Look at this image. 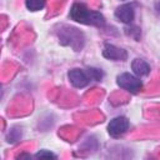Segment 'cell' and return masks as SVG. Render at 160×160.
<instances>
[{
	"label": "cell",
	"instance_id": "7",
	"mask_svg": "<svg viewBox=\"0 0 160 160\" xmlns=\"http://www.w3.org/2000/svg\"><path fill=\"white\" fill-rule=\"evenodd\" d=\"M131 69L138 76H146L150 72L149 64L142 59H134L131 62Z\"/></svg>",
	"mask_w": 160,
	"mask_h": 160
},
{
	"label": "cell",
	"instance_id": "2",
	"mask_svg": "<svg viewBox=\"0 0 160 160\" xmlns=\"http://www.w3.org/2000/svg\"><path fill=\"white\" fill-rule=\"evenodd\" d=\"M118 85L120 88H122L124 90H128L129 92L131 94H136L141 88H142V82L139 78L129 74V72H124V74H120L118 76V80H116Z\"/></svg>",
	"mask_w": 160,
	"mask_h": 160
},
{
	"label": "cell",
	"instance_id": "6",
	"mask_svg": "<svg viewBox=\"0 0 160 160\" xmlns=\"http://www.w3.org/2000/svg\"><path fill=\"white\" fill-rule=\"evenodd\" d=\"M115 16L125 22V24H130L132 22L134 18H135V11H134V6L131 4H124V5H120L116 8L115 10Z\"/></svg>",
	"mask_w": 160,
	"mask_h": 160
},
{
	"label": "cell",
	"instance_id": "9",
	"mask_svg": "<svg viewBox=\"0 0 160 160\" xmlns=\"http://www.w3.org/2000/svg\"><path fill=\"white\" fill-rule=\"evenodd\" d=\"M88 71H89V74H90V76H91V80H94V81H100V80L102 79V76H104V74H102V71H101L100 69L89 68Z\"/></svg>",
	"mask_w": 160,
	"mask_h": 160
},
{
	"label": "cell",
	"instance_id": "10",
	"mask_svg": "<svg viewBox=\"0 0 160 160\" xmlns=\"http://www.w3.org/2000/svg\"><path fill=\"white\" fill-rule=\"evenodd\" d=\"M35 156H36V158H52V159H56V155H54V154L50 152V151H45V150L39 151Z\"/></svg>",
	"mask_w": 160,
	"mask_h": 160
},
{
	"label": "cell",
	"instance_id": "1",
	"mask_svg": "<svg viewBox=\"0 0 160 160\" xmlns=\"http://www.w3.org/2000/svg\"><path fill=\"white\" fill-rule=\"evenodd\" d=\"M70 18L78 22L86 24V25H94V26H104L105 25V18L102 14L89 10L84 4L75 2L70 9Z\"/></svg>",
	"mask_w": 160,
	"mask_h": 160
},
{
	"label": "cell",
	"instance_id": "3",
	"mask_svg": "<svg viewBox=\"0 0 160 160\" xmlns=\"http://www.w3.org/2000/svg\"><path fill=\"white\" fill-rule=\"evenodd\" d=\"M128 129H129V120L125 116L114 118L108 125V131H109L110 136H112V138L122 136Z\"/></svg>",
	"mask_w": 160,
	"mask_h": 160
},
{
	"label": "cell",
	"instance_id": "4",
	"mask_svg": "<svg viewBox=\"0 0 160 160\" xmlns=\"http://www.w3.org/2000/svg\"><path fill=\"white\" fill-rule=\"evenodd\" d=\"M68 78L70 80V82L75 86V88H85L90 81H91V76L89 74V71L82 70V69H72L69 71Z\"/></svg>",
	"mask_w": 160,
	"mask_h": 160
},
{
	"label": "cell",
	"instance_id": "8",
	"mask_svg": "<svg viewBox=\"0 0 160 160\" xmlns=\"http://www.w3.org/2000/svg\"><path fill=\"white\" fill-rule=\"evenodd\" d=\"M45 2L46 0H26V8L30 11H38L45 6Z\"/></svg>",
	"mask_w": 160,
	"mask_h": 160
},
{
	"label": "cell",
	"instance_id": "5",
	"mask_svg": "<svg viewBox=\"0 0 160 160\" xmlns=\"http://www.w3.org/2000/svg\"><path fill=\"white\" fill-rule=\"evenodd\" d=\"M102 55L104 58L106 59H110V60H126L128 58V52L124 50V49H120L112 44H105L104 45V49H102Z\"/></svg>",
	"mask_w": 160,
	"mask_h": 160
}]
</instances>
